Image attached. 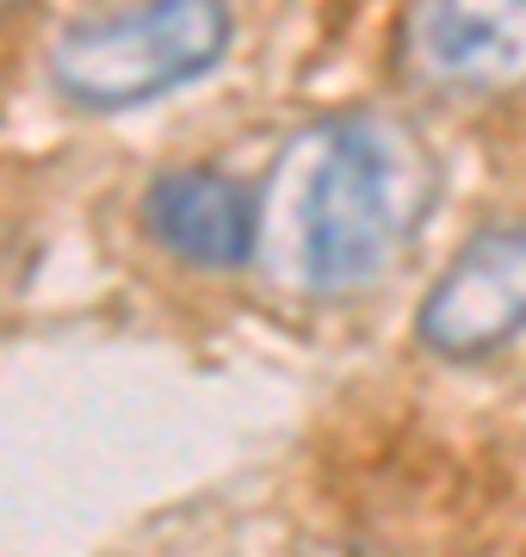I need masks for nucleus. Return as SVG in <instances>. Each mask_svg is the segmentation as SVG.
I'll return each mask as SVG.
<instances>
[{"label": "nucleus", "instance_id": "f03ea898", "mask_svg": "<svg viewBox=\"0 0 526 557\" xmlns=\"http://www.w3.org/2000/svg\"><path fill=\"white\" fill-rule=\"evenodd\" d=\"M229 44V13L217 0H155V7H112L62 25L50 50V75L75 106L124 112L204 75Z\"/></svg>", "mask_w": 526, "mask_h": 557}, {"label": "nucleus", "instance_id": "7ed1b4c3", "mask_svg": "<svg viewBox=\"0 0 526 557\" xmlns=\"http://www.w3.org/2000/svg\"><path fill=\"white\" fill-rule=\"evenodd\" d=\"M526 329V230L496 223L459 248V260L422 298L415 335L446 359H477Z\"/></svg>", "mask_w": 526, "mask_h": 557}, {"label": "nucleus", "instance_id": "f257e3e1", "mask_svg": "<svg viewBox=\"0 0 526 557\" xmlns=\"http://www.w3.org/2000/svg\"><path fill=\"white\" fill-rule=\"evenodd\" d=\"M440 193V161L397 112L360 106L310 124L261 186V248L298 292L372 285Z\"/></svg>", "mask_w": 526, "mask_h": 557}, {"label": "nucleus", "instance_id": "20e7f679", "mask_svg": "<svg viewBox=\"0 0 526 557\" xmlns=\"http://www.w3.org/2000/svg\"><path fill=\"white\" fill-rule=\"evenodd\" d=\"M142 223L192 267H242L261 248V199L217 168H167L142 193Z\"/></svg>", "mask_w": 526, "mask_h": 557}, {"label": "nucleus", "instance_id": "39448f33", "mask_svg": "<svg viewBox=\"0 0 526 557\" xmlns=\"http://www.w3.org/2000/svg\"><path fill=\"white\" fill-rule=\"evenodd\" d=\"M403 62L440 87H521L526 0L508 7H415L403 20Z\"/></svg>", "mask_w": 526, "mask_h": 557}]
</instances>
